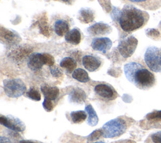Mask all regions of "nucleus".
<instances>
[{
  "instance_id": "1",
  "label": "nucleus",
  "mask_w": 161,
  "mask_h": 143,
  "mask_svg": "<svg viewBox=\"0 0 161 143\" xmlns=\"http://www.w3.org/2000/svg\"><path fill=\"white\" fill-rule=\"evenodd\" d=\"M124 72L128 80L139 89H150L155 83L154 75L138 62L131 61L125 64Z\"/></svg>"
},
{
  "instance_id": "2",
  "label": "nucleus",
  "mask_w": 161,
  "mask_h": 143,
  "mask_svg": "<svg viewBox=\"0 0 161 143\" xmlns=\"http://www.w3.org/2000/svg\"><path fill=\"white\" fill-rule=\"evenodd\" d=\"M149 19L148 14L131 4H126L120 11L118 23L125 32H131L144 26Z\"/></svg>"
},
{
  "instance_id": "3",
  "label": "nucleus",
  "mask_w": 161,
  "mask_h": 143,
  "mask_svg": "<svg viewBox=\"0 0 161 143\" xmlns=\"http://www.w3.org/2000/svg\"><path fill=\"white\" fill-rule=\"evenodd\" d=\"M134 120L126 116L122 115L105 123L102 129V136L105 138L118 137L123 134Z\"/></svg>"
},
{
  "instance_id": "4",
  "label": "nucleus",
  "mask_w": 161,
  "mask_h": 143,
  "mask_svg": "<svg viewBox=\"0 0 161 143\" xmlns=\"http://www.w3.org/2000/svg\"><path fill=\"white\" fill-rule=\"evenodd\" d=\"M144 60L150 70L161 73V49L156 46L148 47L144 55Z\"/></svg>"
},
{
  "instance_id": "5",
  "label": "nucleus",
  "mask_w": 161,
  "mask_h": 143,
  "mask_svg": "<svg viewBox=\"0 0 161 143\" xmlns=\"http://www.w3.org/2000/svg\"><path fill=\"white\" fill-rule=\"evenodd\" d=\"M3 87L6 95L11 98L19 97L26 90L25 83L19 78L4 80L3 82Z\"/></svg>"
},
{
  "instance_id": "6",
  "label": "nucleus",
  "mask_w": 161,
  "mask_h": 143,
  "mask_svg": "<svg viewBox=\"0 0 161 143\" xmlns=\"http://www.w3.org/2000/svg\"><path fill=\"white\" fill-rule=\"evenodd\" d=\"M138 45L137 39L132 36L121 38L119 42L118 49L120 55L125 58L130 57L135 52Z\"/></svg>"
},
{
  "instance_id": "7",
  "label": "nucleus",
  "mask_w": 161,
  "mask_h": 143,
  "mask_svg": "<svg viewBox=\"0 0 161 143\" xmlns=\"http://www.w3.org/2000/svg\"><path fill=\"white\" fill-rule=\"evenodd\" d=\"M140 127L144 129H161V110L148 113L140 122Z\"/></svg>"
},
{
  "instance_id": "8",
  "label": "nucleus",
  "mask_w": 161,
  "mask_h": 143,
  "mask_svg": "<svg viewBox=\"0 0 161 143\" xmlns=\"http://www.w3.org/2000/svg\"><path fill=\"white\" fill-rule=\"evenodd\" d=\"M1 124L8 129L16 132H23L25 130L26 126L24 123L18 118L11 115L0 116Z\"/></svg>"
},
{
  "instance_id": "9",
  "label": "nucleus",
  "mask_w": 161,
  "mask_h": 143,
  "mask_svg": "<svg viewBox=\"0 0 161 143\" xmlns=\"http://www.w3.org/2000/svg\"><path fill=\"white\" fill-rule=\"evenodd\" d=\"M94 92L102 100H113L117 96V92L114 88L107 83H99L94 87Z\"/></svg>"
},
{
  "instance_id": "10",
  "label": "nucleus",
  "mask_w": 161,
  "mask_h": 143,
  "mask_svg": "<svg viewBox=\"0 0 161 143\" xmlns=\"http://www.w3.org/2000/svg\"><path fill=\"white\" fill-rule=\"evenodd\" d=\"M111 40L106 37L94 38L91 43V46L96 51H101L103 53H106L112 46Z\"/></svg>"
},
{
  "instance_id": "11",
  "label": "nucleus",
  "mask_w": 161,
  "mask_h": 143,
  "mask_svg": "<svg viewBox=\"0 0 161 143\" xmlns=\"http://www.w3.org/2000/svg\"><path fill=\"white\" fill-rule=\"evenodd\" d=\"M28 66L33 71H36L42 68L45 65L43 53H33L30 55L28 59Z\"/></svg>"
},
{
  "instance_id": "12",
  "label": "nucleus",
  "mask_w": 161,
  "mask_h": 143,
  "mask_svg": "<svg viewBox=\"0 0 161 143\" xmlns=\"http://www.w3.org/2000/svg\"><path fill=\"white\" fill-rule=\"evenodd\" d=\"M0 36L1 41L8 45H16L21 40L20 37L16 32L3 28L1 29Z\"/></svg>"
},
{
  "instance_id": "13",
  "label": "nucleus",
  "mask_w": 161,
  "mask_h": 143,
  "mask_svg": "<svg viewBox=\"0 0 161 143\" xmlns=\"http://www.w3.org/2000/svg\"><path fill=\"white\" fill-rule=\"evenodd\" d=\"M89 34L91 36L106 35L111 33V28L108 24L104 23H95L87 28Z\"/></svg>"
},
{
  "instance_id": "14",
  "label": "nucleus",
  "mask_w": 161,
  "mask_h": 143,
  "mask_svg": "<svg viewBox=\"0 0 161 143\" xmlns=\"http://www.w3.org/2000/svg\"><path fill=\"white\" fill-rule=\"evenodd\" d=\"M82 61L84 67L89 72H94L97 70L101 64L99 58L90 55L84 56Z\"/></svg>"
},
{
  "instance_id": "15",
  "label": "nucleus",
  "mask_w": 161,
  "mask_h": 143,
  "mask_svg": "<svg viewBox=\"0 0 161 143\" xmlns=\"http://www.w3.org/2000/svg\"><path fill=\"white\" fill-rule=\"evenodd\" d=\"M40 89L44 95V99L53 102L58 97L59 89L57 87H52L44 84L41 86Z\"/></svg>"
},
{
  "instance_id": "16",
  "label": "nucleus",
  "mask_w": 161,
  "mask_h": 143,
  "mask_svg": "<svg viewBox=\"0 0 161 143\" xmlns=\"http://www.w3.org/2000/svg\"><path fill=\"white\" fill-rule=\"evenodd\" d=\"M131 3L137 4L142 8L149 9L155 10L161 6V0H128Z\"/></svg>"
},
{
  "instance_id": "17",
  "label": "nucleus",
  "mask_w": 161,
  "mask_h": 143,
  "mask_svg": "<svg viewBox=\"0 0 161 143\" xmlns=\"http://www.w3.org/2000/svg\"><path fill=\"white\" fill-rule=\"evenodd\" d=\"M69 98L70 102L72 103H81L86 98V94L82 89L75 88L70 92Z\"/></svg>"
},
{
  "instance_id": "18",
  "label": "nucleus",
  "mask_w": 161,
  "mask_h": 143,
  "mask_svg": "<svg viewBox=\"0 0 161 143\" xmlns=\"http://www.w3.org/2000/svg\"><path fill=\"white\" fill-rule=\"evenodd\" d=\"M65 41L72 45H78L81 40V33L77 28H73L65 35Z\"/></svg>"
},
{
  "instance_id": "19",
  "label": "nucleus",
  "mask_w": 161,
  "mask_h": 143,
  "mask_svg": "<svg viewBox=\"0 0 161 143\" xmlns=\"http://www.w3.org/2000/svg\"><path fill=\"white\" fill-rule=\"evenodd\" d=\"M54 31L55 33L60 36H62L69 31V25L67 21L58 19L54 23Z\"/></svg>"
},
{
  "instance_id": "20",
  "label": "nucleus",
  "mask_w": 161,
  "mask_h": 143,
  "mask_svg": "<svg viewBox=\"0 0 161 143\" xmlns=\"http://www.w3.org/2000/svg\"><path fill=\"white\" fill-rule=\"evenodd\" d=\"M79 19L84 23H91L94 19V11L89 8H82L79 12Z\"/></svg>"
},
{
  "instance_id": "21",
  "label": "nucleus",
  "mask_w": 161,
  "mask_h": 143,
  "mask_svg": "<svg viewBox=\"0 0 161 143\" xmlns=\"http://www.w3.org/2000/svg\"><path fill=\"white\" fill-rule=\"evenodd\" d=\"M60 66L65 69V70L68 73L73 72L77 66V62L76 61L69 56L64 58L60 62Z\"/></svg>"
},
{
  "instance_id": "22",
  "label": "nucleus",
  "mask_w": 161,
  "mask_h": 143,
  "mask_svg": "<svg viewBox=\"0 0 161 143\" xmlns=\"http://www.w3.org/2000/svg\"><path fill=\"white\" fill-rule=\"evenodd\" d=\"M85 110L88 115L87 124L91 126H95L98 122V117L96 111L91 104H87L85 107Z\"/></svg>"
},
{
  "instance_id": "23",
  "label": "nucleus",
  "mask_w": 161,
  "mask_h": 143,
  "mask_svg": "<svg viewBox=\"0 0 161 143\" xmlns=\"http://www.w3.org/2000/svg\"><path fill=\"white\" fill-rule=\"evenodd\" d=\"M72 77L77 80V81L82 83H86L89 81L90 78L88 75V73L86 70L82 68H77L75 69L72 74Z\"/></svg>"
},
{
  "instance_id": "24",
  "label": "nucleus",
  "mask_w": 161,
  "mask_h": 143,
  "mask_svg": "<svg viewBox=\"0 0 161 143\" xmlns=\"http://www.w3.org/2000/svg\"><path fill=\"white\" fill-rule=\"evenodd\" d=\"M87 114L84 110H77L71 112L70 116L71 120L74 124H80L87 119Z\"/></svg>"
},
{
  "instance_id": "25",
  "label": "nucleus",
  "mask_w": 161,
  "mask_h": 143,
  "mask_svg": "<svg viewBox=\"0 0 161 143\" xmlns=\"http://www.w3.org/2000/svg\"><path fill=\"white\" fill-rule=\"evenodd\" d=\"M26 95L29 98L33 100L39 101L41 100V95L38 91V90H36L35 88H33V87L30 88L29 90L26 92Z\"/></svg>"
},
{
  "instance_id": "26",
  "label": "nucleus",
  "mask_w": 161,
  "mask_h": 143,
  "mask_svg": "<svg viewBox=\"0 0 161 143\" xmlns=\"http://www.w3.org/2000/svg\"><path fill=\"white\" fill-rule=\"evenodd\" d=\"M40 32L45 36H48L50 34V28L45 20H41L38 22Z\"/></svg>"
},
{
  "instance_id": "27",
  "label": "nucleus",
  "mask_w": 161,
  "mask_h": 143,
  "mask_svg": "<svg viewBox=\"0 0 161 143\" xmlns=\"http://www.w3.org/2000/svg\"><path fill=\"white\" fill-rule=\"evenodd\" d=\"M53 103L54 102L52 101L44 99V101L43 102V107L46 111L51 112L53 110L55 106V104Z\"/></svg>"
},
{
  "instance_id": "28",
  "label": "nucleus",
  "mask_w": 161,
  "mask_h": 143,
  "mask_svg": "<svg viewBox=\"0 0 161 143\" xmlns=\"http://www.w3.org/2000/svg\"><path fill=\"white\" fill-rule=\"evenodd\" d=\"M50 70L52 75L55 77H59L62 75V72L57 66L53 65L50 67Z\"/></svg>"
},
{
  "instance_id": "29",
  "label": "nucleus",
  "mask_w": 161,
  "mask_h": 143,
  "mask_svg": "<svg viewBox=\"0 0 161 143\" xmlns=\"http://www.w3.org/2000/svg\"><path fill=\"white\" fill-rule=\"evenodd\" d=\"M43 55H44L45 65H48L50 66H53L54 65V62H55L53 57L48 53H43Z\"/></svg>"
},
{
  "instance_id": "30",
  "label": "nucleus",
  "mask_w": 161,
  "mask_h": 143,
  "mask_svg": "<svg viewBox=\"0 0 161 143\" xmlns=\"http://www.w3.org/2000/svg\"><path fill=\"white\" fill-rule=\"evenodd\" d=\"M150 139L153 143H161V131L152 134Z\"/></svg>"
},
{
  "instance_id": "31",
  "label": "nucleus",
  "mask_w": 161,
  "mask_h": 143,
  "mask_svg": "<svg viewBox=\"0 0 161 143\" xmlns=\"http://www.w3.org/2000/svg\"><path fill=\"white\" fill-rule=\"evenodd\" d=\"M120 11L119 9H118L117 8L113 7L111 14V18L113 19V20H116L118 21L119 19V13H120Z\"/></svg>"
},
{
  "instance_id": "32",
  "label": "nucleus",
  "mask_w": 161,
  "mask_h": 143,
  "mask_svg": "<svg viewBox=\"0 0 161 143\" xmlns=\"http://www.w3.org/2000/svg\"><path fill=\"white\" fill-rule=\"evenodd\" d=\"M0 141H1V143H12L11 140L9 139L8 137L3 136V135H1Z\"/></svg>"
},
{
  "instance_id": "33",
  "label": "nucleus",
  "mask_w": 161,
  "mask_h": 143,
  "mask_svg": "<svg viewBox=\"0 0 161 143\" xmlns=\"http://www.w3.org/2000/svg\"><path fill=\"white\" fill-rule=\"evenodd\" d=\"M19 143H43L38 140H21L19 142Z\"/></svg>"
},
{
  "instance_id": "34",
  "label": "nucleus",
  "mask_w": 161,
  "mask_h": 143,
  "mask_svg": "<svg viewBox=\"0 0 161 143\" xmlns=\"http://www.w3.org/2000/svg\"><path fill=\"white\" fill-rule=\"evenodd\" d=\"M112 143H135V141L132 140H129V139H126V140H117L115 142H113Z\"/></svg>"
},
{
  "instance_id": "35",
  "label": "nucleus",
  "mask_w": 161,
  "mask_h": 143,
  "mask_svg": "<svg viewBox=\"0 0 161 143\" xmlns=\"http://www.w3.org/2000/svg\"><path fill=\"white\" fill-rule=\"evenodd\" d=\"M56 1H60L67 4H71L73 3L74 0H56Z\"/></svg>"
},
{
  "instance_id": "36",
  "label": "nucleus",
  "mask_w": 161,
  "mask_h": 143,
  "mask_svg": "<svg viewBox=\"0 0 161 143\" xmlns=\"http://www.w3.org/2000/svg\"><path fill=\"white\" fill-rule=\"evenodd\" d=\"M158 28H159V29H160V31H161V21H160V23L158 24Z\"/></svg>"
},
{
  "instance_id": "37",
  "label": "nucleus",
  "mask_w": 161,
  "mask_h": 143,
  "mask_svg": "<svg viewBox=\"0 0 161 143\" xmlns=\"http://www.w3.org/2000/svg\"><path fill=\"white\" fill-rule=\"evenodd\" d=\"M93 143H105L104 142H101V141H99V142H93Z\"/></svg>"
}]
</instances>
